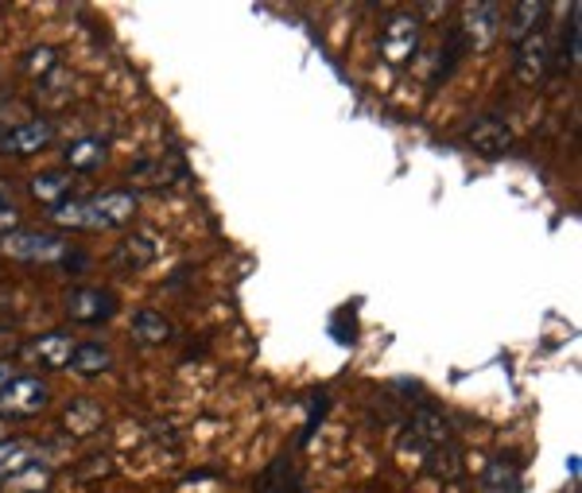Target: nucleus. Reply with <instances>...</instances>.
<instances>
[{"label": "nucleus", "mask_w": 582, "mask_h": 493, "mask_svg": "<svg viewBox=\"0 0 582 493\" xmlns=\"http://www.w3.org/2000/svg\"><path fill=\"white\" fill-rule=\"evenodd\" d=\"M24 354L43 369H66V362L75 354V338L66 330H51V335H39L31 346H24Z\"/></svg>", "instance_id": "9"}, {"label": "nucleus", "mask_w": 582, "mask_h": 493, "mask_svg": "<svg viewBox=\"0 0 582 493\" xmlns=\"http://www.w3.org/2000/svg\"><path fill=\"white\" fill-rule=\"evenodd\" d=\"M63 159L70 164L75 171H90V168H98L105 159V140H98V137H82V140H75L70 148L63 152Z\"/></svg>", "instance_id": "18"}, {"label": "nucleus", "mask_w": 582, "mask_h": 493, "mask_svg": "<svg viewBox=\"0 0 582 493\" xmlns=\"http://www.w3.org/2000/svg\"><path fill=\"white\" fill-rule=\"evenodd\" d=\"M51 70H59V51H55V47H31L28 55H24V75L47 78Z\"/></svg>", "instance_id": "20"}, {"label": "nucleus", "mask_w": 582, "mask_h": 493, "mask_svg": "<svg viewBox=\"0 0 582 493\" xmlns=\"http://www.w3.org/2000/svg\"><path fill=\"white\" fill-rule=\"evenodd\" d=\"M36 443H28V439H4L0 443V478H20L36 466Z\"/></svg>", "instance_id": "12"}, {"label": "nucleus", "mask_w": 582, "mask_h": 493, "mask_svg": "<svg viewBox=\"0 0 582 493\" xmlns=\"http://www.w3.org/2000/svg\"><path fill=\"white\" fill-rule=\"evenodd\" d=\"M137 195L132 191H105L86 203V230H117L137 218Z\"/></svg>", "instance_id": "2"}, {"label": "nucleus", "mask_w": 582, "mask_h": 493, "mask_svg": "<svg viewBox=\"0 0 582 493\" xmlns=\"http://www.w3.org/2000/svg\"><path fill=\"white\" fill-rule=\"evenodd\" d=\"M486 490L490 493H520V463L517 458H493L486 470Z\"/></svg>", "instance_id": "17"}, {"label": "nucleus", "mask_w": 582, "mask_h": 493, "mask_svg": "<svg viewBox=\"0 0 582 493\" xmlns=\"http://www.w3.org/2000/svg\"><path fill=\"white\" fill-rule=\"evenodd\" d=\"M102 404L93 401H75L70 408H66V431L70 436H93V431H102Z\"/></svg>", "instance_id": "16"}, {"label": "nucleus", "mask_w": 582, "mask_h": 493, "mask_svg": "<svg viewBox=\"0 0 582 493\" xmlns=\"http://www.w3.org/2000/svg\"><path fill=\"white\" fill-rule=\"evenodd\" d=\"M547 63H552V39H547V31L540 28V31H532L517 51V82L540 86L547 75Z\"/></svg>", "instance_id": "6"}, {"label": "nucleus", "mask_w": 582, "mask_h": 493, "mask_svg": "<svg viewBox=\"0 0 582 493\" xmlns=\"http://www.w3.org/2000/svg\"><path fill=\"white\" fill-rule=\"evenodd\" d=\"M51 401V389H47L39 377H12V385L0 392V419L4 416H36Z\"/></svg>", "instance_id": "5"}, {"label": "nucleus", "mask_w": 582, "mask_h": 493, "mask_svg": "<svg viewBox=\"0 0 582 493\" xmlns=\"http://www.w3.org/2000/svg\"><path fill=\"white\" fill-rule=\"evenodd\" d=\"M0 206H12V191H9V183L0 179Z\"/></svg>", "instance_id": "24"}, {"label": "nucleus", "mask_w": 582, "mask_h": 493, "mask_svg": "<svg viewBox=\"0 0 582 493\" xmlns=\"http://www.w3.org/2000/svg\"><path fill=\"white\" fill-rule=\"evenodd\" d=\"M70 183H75V179L66 176V171H43V176L31 179V195H36L39 203H55L59 206V198L70 191Z\"/></svg>", "instance_id": "19"}, {"label": "nucleus", "mask_w": 582, "mask_h": 493, "mask_svg": "<svg viewBox=\"0 0 582 493\" xmlns=\"http://www.w3.org/2000/svg\"><path fill=\"white\" fill-rule=\"evenodd\" d=\"M113 365V350L102 342H82L75 346V354L66 362V369H75L78 377H98V373H109Z\"/></svg>", "instance_id": "11"}, {"label": "nucleus", "mask_w": 582, "mask_h": 493, "mask_svg": "<svg viewBox=\"0 0 582 493\" xmlns=\"http://www.w3.org/2000/svg\"><path fill=\"white\" fill-rule=\"evenodd\" d=\"M156 252H159V242L152 233H132V237H125V242L117 245V264L120 269H144V264L156 261Z\"/></svg>", "instance_id": "13"}, {"label": "nucleus", "mask_w": 582, "mask_h": 493, "mask_svg": "<svg viewBox=\"0 0 582 493\" xmlns=\"http://www.w3.org/2000/svg\"><path fill=\"white\" fill-rule=\"evenodd\" d=\"M0 443H4V419H0Z\"/></svg>", "instance_id": "25"}, {"label": "nucleus", "mask_w": 582, "mask_h": 493, "mask_svg": "<svg viewBox=\"0 0 582 493\" xmlns=\"http://www.w3.org/2000/svg\"><path fill=\"white\" fill-rule=\"evenodd\" d=\"M20 225V210L16 206H0V237H4V233H12Z\"/></svg>", "instance_id": "22"}, {"label": "nucleus", "mask_w": 582, "mask_h": 493, "mask_svg": "<svg viewBox=\"0 0 582 493\" xmlns=\"http://www.w3.org/2000/svg\"><path fill=\"white\" fill-rule=\"evenodd\" d=\"M9 385H12V365H9V362H0V392L9 389Z\"/></svg>", "instance_id": "23"}, {"label": "nucleus", "mask_w": 582, "mask_h": 493, "mask_svg": "<svg viewBox=\"0 0 582 493\" xmlns=\"http://www.w3.org/2000/svg\"><path fill=\"white\" fill-rule=\"evenodd\" d=\"M63 308H66V315H70V323L98 326L117 315V296L105 288H75V291H66Z\"/></svg>", "instance_id": "4"}, {"label": "nucleus", "mask_w": 582, "mask_h": 493, "mask_svg": "<svg viewBox=\"0 0 582 493\" xmlns=\"http://www.w3.org/2000/svg\"><path fill=\"white\" fill-rule=\"evenodd\" d=\"M51 140H55V125L39 117V121H28V125H20V129L4 132V137H0V152H4V156H36Z\"/></svg>", "instance_id": "8"}, {"label": "nucleus", "mask_w": 582, "mask_h": 493, "mask_svg": "<svg viewBox=\"0 0 582 493\" xmlns=\"http://www.w3.org/2000/svg\"><path fill=\"white\" fill-rule=\"evenodd\" d=\"M544 16H547V4H540V0H525V4L513 9V20H508L505 36L513 39V43H525L532 31L544 28Z\"/></svg>", "instance_id": "14"}, {"label": "nucleus", "mask_w": 582, "mask_h": 493, "mask_svg": "<svg viewBox=\"0 0 582 493\" xmlns=\"http://www.w3.org/2000/svg\"><path fill=\"white\" fill-rule=\"evenodd\" d=\"M419 51V16L416 12H400L385 24V36H380V55L385 63L400 66Z\"/></svg>", "instance_id": "3"}, {"label": "nucleus", "mask_w": 582, "mask_h": 493, "mask_svg": "<svg viewBox=\"0 0 582 493\" xmlns=\"http://www.w3.org/2000/svg\"><path fill=\"white\" fill-rule=\"evenodd\" d=\"M132 335H137V342H144V346H164L167 338L176 335V326L167 323L159 311L144 308V311H137V315H132Z\"/></svg>", "instance_id": "15"}, {"label": "nucleus", "mask_w": 582, "mask_h": 493, "mask_svg": "<svg viewBox=\"0 0 582 493\" xmlns=\"http://www.w3.org/2000/svg\"><path fill=\"white\" fill-rule=\"evenodd\" d=\"M466 144H470L474 152H481V156H501V152L513 144V132H508V125L497 121V117H478V121L466 129Z\"/></svg>", "instance_id": "10"}, {"label": "nucleus", "mask_w": 582, "mask_h": 493, "mask_svg": "<svg viewBox=\"0 0 582 493\" xmlns=\"http://www.w3.org/2000/svg\"><path fill=\"white\" fill-rule=\"evenodd\" d=\"M497 31H501V9L497 4H470V9H466L463 36H466V47H470L474 55L490 51V43L497 39Z\"/></svg>", "instance_id": "7"}, {"label": "nucleus", "mask_w": 582, "mask_h": 493, "mask_svg": "<svg viewBox=\"0 0 582 493\" xmlns=\"http://www.w3.org/2000/svg\"><path fill=\"white\" fill-rule=\"evenodd\" d=\"M47 218L63 230H86V203H59L55 210H47Z\"/></svg>", "instance_id": "21"}, {"label": "nucleus", "mask_w": 582, "mask_h": 493, "mask_svg": "<svg viewBox=\"0 0 582 493\" xmlns=\"http://www.w3.org/2000/svg\"><path fill=\"white\" fill-rule=\"evenodd\" d=\"M0 252L12 261H59L66 252V242L43 230H12L0 237Z\"/></svg>", "instance_id": "1"}]
</instances>
